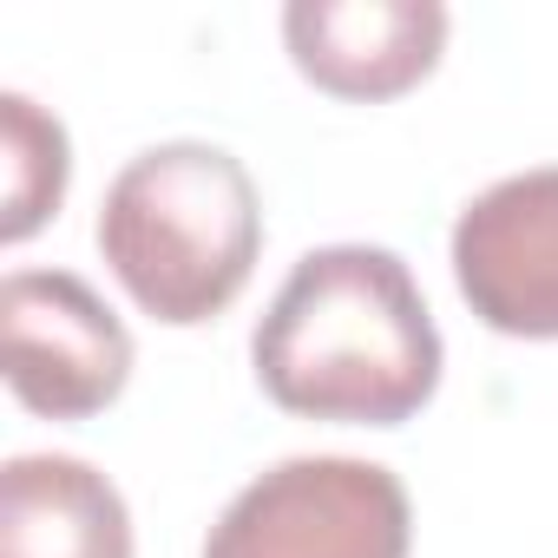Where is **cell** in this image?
<instances>
[{"instance_id": "5b68a950", "label": "cell", "mask_w": 558, "mask_h": 558, "mask_svg": "<svg viewBox=\"0 0 558 558\" xmlns=\"http://www.w3.org/2000/svg\"><path fill=\"white\" fill-rule=\"evenodd\" d=\"M453 283L486 329L525 342L558 336V165L499 178L460 210Z\"/></svg>"}, {"instance_id": "52a82bcc", "label": "cell", "mask_w": 558, "mask_h": 558, "mask_svg": "<svg viewBox=\"0 0 558 558\" xmlns=\"http://www.w3.org/2000/svg\"><path fill=\"white\" fill-rule=\"evenodd\" d=\"M0 558H132L125 493L73 453L0 466Z\"/></svg>"}, {"instance_id": "7a4b0ae2", "label": "cell", "mask_w": 558, "mask_h": 558, "mask_svg": "<svg viewBox=\"0 0 558 558\" xmlns=\"http://www.w3.org/2000/svg\"><path fill=\"white\" fill-rule=\"evenodd\" d=\"M99 250L151 323L197 329L223 316L263 250V204L243 158L204 138L138 151L106 184Z\"/></svg>"}, {"instance_id": "ba28073f", "label": "cell", "mask_w": 558, "mask_h": 558, "mask_svg": "<svg viewBox=\"0 0 558 558\" xmlns=\"http://www.w3.org/2000/svg\"><path fill=\"white\" fill-rule=\"evenodd\" d=\"M0 158H8V210H0V236L27 243L66 197V125L47 119L27 93H0Z\"/></svg>"}, {"instance_id": "8992f818", "label": "cell", "mask_w": 558, "mask_h": 558, "mask_svg": "<svg viewBox=\"0 0 558 558\" xmlns=\"http://www.w3.org/2000/svg\"><path fill=\"white\" fill-rule=\"evenodd\" d=\"M283 40L303 80L336 99H395L440 66L447 8L440 0H296Z\"/></svg>"}, {"instance_id": "6da1fadb", "label": "cell", "mask_w": 558, "mask_h": 558, "mask_svg": "<svg viewBox=\"0 0 558 558\" xmlns=\"http://www.w3.org/2000/svg\"><path fill=\"white\" fill-rule=\"evenodd\" d=\"M440 329L414 269L381 243L310 250L250 336L263 395L342 427H401L440 388Z\"/></svg>"}, {"instance_id": "277c9868", "label": "cell", "mask_w": 558, "mask_h": 558, "mask_svg": "<svg viewBox=\"0 0 558 558\" xmlns=\"http://www.w3.org/2000/svg\"><path fill=\"white\" fill-rule=\"evenodd\" d=\"M0 368L21 408L86 421L132 381V336L73 269H14L0 283Z\"/></svg>"}, {"instance_id": "3957f363", "label": "cell", "mask_w": 558, "mask_h": 558, "mask_svg": "<svg viewBox=\"0 0 558 558\" xmlns=\"http://www.w3.org/2000/svg\"><path fill=\"white\" fill-rule=\"evenodd\" d=\"M401 473L349 453H296L256 473L210 525L204 558H408Z\"/></svg>"}]
</instances>
